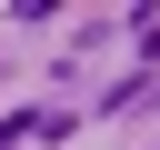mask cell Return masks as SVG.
Returning a JSON list of instances; mask_svg holds the SVG:
<instances>
[{"mask_svg": "<svg viewBox=\"0 0 160 150\" xmlns=\"http://www.w3.org/2000/svg\"><path fill=\"white\" fill-rule=\"evenodd\" d=\"M140 40H150V60H160V20H140Z\"/></svg>", "mask_w": 160, "mask_h": 150, "instance_id": "obj_1", "label": "cell"}]
</instances>
